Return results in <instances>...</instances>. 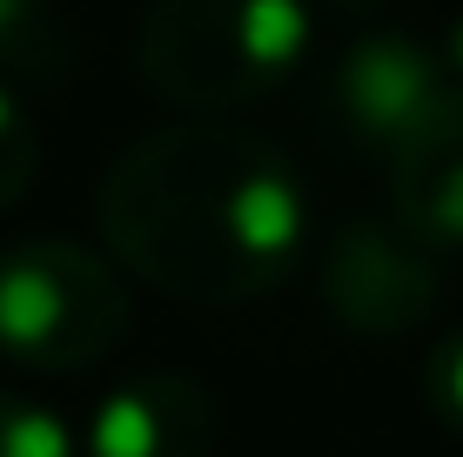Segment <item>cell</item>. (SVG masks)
<instances>
[{"label":"cell","instance_id":"6da1fadb","mask_svg":"<svg viewBox=\"0 0 463 457\" xmlns=\"http://www.w3.org/2000/svg\"><path fill=\"white\" fill-rule=\"evenodd\" d=\"M101 229L168 290L242 296L302 249L309 209L276 148L202 121L121 148L101 188Z\"/></svg>","mask_w":463,"mask_h":457},{"label":"cell","instance_id":"7a4b0ae2","mask_svg":"<svg viewBox=\"0 0 463 457\" xmlns=\"http://www.w3.org/2000/svg\"><path fill=\"white\" fill-rule=\"evenodd\" d=\"M309 0H148L141 81L188 115L242 108L309 54Z\"/></svg>","mask_w":463,"mask_h":457},{"label":"cell","instance_id":"3957f363","mask_svg":"<svg viewBox=\"0 0 463 457\" xmlns=\"http://www.w3.org/2000/svg\"><path fill=\"white\" fill-rule=\"evenodd\" d=\"M121 329V290L88 249L21 243L0 256V343L27 364H81Z\"/></svg>","mask_w":463,"mask_h":457},{"label":"cell","instance_id":"277c9868","mask_svg":"<svg viewBox=\"0 0 463 457\" xmlns=\"http://www.w3.org/2000/svg\"><path fill=\"white\" fill-rule=\"evenodd\" d=\"M329 94H336L343 129L356 135L363 148H376L383 162H396L410 141H423L457 108L463 81H450V61H437L423 41L383 27V34H363L336 61Z\"/></svg>","mask_w":463,"mask_h":457},{"label":"cell","instance_id":"5b68a950","mask_svg":"<svg viewBox=\"0 0 463 457\" xmlns=\"http://www.w3.org/2000/svg\"><path fill=\"white\" fill-rule=\"evenodd\" d=\"M329 296L363 329H410L437 296V276L423 262V243L410 229L356 223L329 256Z\"/></svg>","mask_w":463,"mask_h":457},{"label":"cell","instance_id":"8992f818","mask_svg":"<svg viewBox=\"0 0 463 457\" xmlns=\"http://www.w3.org/2000/svg\"><path fill=\"white\" fill-rule=\"evenodd\" d=\"M396 215L423 249H463V94L423 141L390 162Z\"/></svg>","mask_w":463,"mask_h":457},{"label":"cell","instance_id":"52a82bcc","mask_svg":"<svg viewBox=\"0 0 463 457\" xmlns=\"http://www.w3.org/2000/svg\"><path fill=\"white\" fill-rule=\"evenodd\" d=\"M68 61V27H61L54 0H0V81H54Z\"/></svg>","mask_w":463,"mask_h":457},{"label":"cell","instance_id":"ba28073f","mask_svg":"<svg viewBox=\"0 0 463 457\" xmlns=\"http://www.w3.org/2000/svg\"><path fill=\"white\" fill-rule=\"evenodd\" d=\"M34 162H41V141H34V121H27V108H21V88L0 81V209L21 202Z\"/></svg>","mask_w":463,"mask_h":457},{"label":"cell","instance_id":"9c48e42d","mask_svg":"<svg viewBox=\"0 0 463 457\" xmlns=\"http://www.w3.org/2000/svg\"><path fill=\"white\" fill-rule=\"evenodd\" d=\"M437 397H443V411L463 424V337L443 343V357H437Z\"/></svg>","mask_w":463,"mask_h":457},{"label":"cell","instance_id":"30bf717a","mask_svg":"<svg viewBox=\"0 0 463 457\" xmlns=\"http://www.w3.org/2000/svg\"><path fill=\"white\" fill-rule=\"evenodd\" d=\"M443 61H450V74L463 81V21H457V34H450V54H443Z\"/></svg>","mask_w":463,"mask_h":457}]
</instances>
